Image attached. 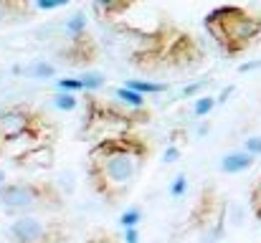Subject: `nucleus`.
I'll return each instance as SVG.
<instances>
[{"label":"nucleus","instance_id":"nucleus-26","mask_svg":"<svg viewBox=\"0 0 261 243\" xmlns=\"http://www.w3.org/2000/svg\"><path fill=\"white\" fill-rule=\"evenodd\" d=\"M182 190H185V175H177V177H175V185H173V195L180 198Z\"/></svg>","mask_w":261,"mask_h":243},{"label":"nucleus","instance_id":"nucleus-3","mask_svg":"<svg viewBox=\"0 0 261 243\" xmlns=\"http://www.w3.org/2000/svg\"><path fill=\"white\" fill-rule=\"evenodd\" d=\"M203 25L226 59L244 56L261 38V15L233 3L216 5L213 10H208Z\"/></svg>","mask_w":261,"mask_h":243},{"label":"nucleus","instance_id":"nucleus-14","mask_svg":"<svg viewBox=\"0 0 261 243\" xmlns=\"http://www.w3.org/2000/svg\"><path fill=\"white\" fill-rule=\"evenodd\" d=\"M127 86H132L140 94H163V91H168V84H155V81H127Z\"/></svg>","mask_w":261,"mask_h":243},{"label":"nucleus","instance_id":"nucleus-5","mask_svg":"<svg viewBox=\"0 0 261 243\" xmlns=\"http://www.w3.org/2000/svg\"><path fill=\"white\" fill-rule=\"evenodd\" d=\"M66 198L51 180H13L0 185V208L5 213L36 215L64 210Z\"/></svg>","mask_w":261,"mask_h":243},{"label":"nucleus","instance_id":"nucleus-21","mask_svg":"<svg viewBox=\"0 0 261 243\" xmlns=\"http://www.w3.org/2000/svg\"><path fill=\"white\" fill-rule=\"evenodd\" d=\"M84 243H122V241H119L117 233H96V236L87 238Z\"/></svg>","mask_w":261,"mask_h":243},{"label":"nucleus","instance_id":"nucleus-4","mask_svg":"<svg viewBox=\"0 0 261 243\" xmlns=\"http://www.w3.org/2000/svg\"><path fill=\"white\" fill-rule=\"evenodd\" d=\"M82 129L79 137H107V134H117V132H127L135 127H142L152 119V112L145 106H129L124 101H112V99H101L99 94L87 91L82 99Z\"/></svg>","mask_w":261,"mask_h":243},{"label":"nucleus","instance_id":"nucleus-12","mask_svg":"<svg viewBox=\"0 0 261 243\" xmlns=\"http://www.w3.org/2000/svg\"><path fill=\"white\" fill-rule=\"evenodd\" d=\"M31 10H33L31 0H0V13H5V15L23 18V15H31Z\"/></svg>","mask_w":261,"mask_h":243},{"label":"nucleus","instance_id":"nucleus-7","mask_svg":"<svg viewBox=\"0 0 261 243\" xmlns=\"http://www.w3.org/2000/svg\"><path fill=\"white\" fill-rule=\"evenodd\" d=\"M8 236L13 243H66L71 238V226L64 218L41 221L36 215H20Z\"/></svg>","mask_w":261,"mask_h":243},{"label":"nucleus","instance_id":"nucleus-20","mask_svg":"<svg viewBox=\"0 0 261 243\" xmlns=\"http://www.w3.org/2000/svg\"><path fill=\"white\" fill-rule=\"evenodd\" d=\"M82 81H84V89H87V91H94V89H99V86L104 84V76H101V74H87Z\"/></svg>","mask_w":261,"mask_h":243},{"label":"nucleus","instance_id":"nucleus-11","mask_svg":"<svg viewBox=\"0 0 261 243\" xmlns=\"http://www.w3.org/2000/svg\"><path fill=\"white\" fill-rule=\"evenodd\" d=\"M254 157H256V155H251V152H246V150H241V152H231V155L223 157L221 170L228 172V175H233V172H244V170H249V167L254 165Z\"/></svg>","mask_w":261,"mask_h":243},{"label":"nucleus","instance_id":"nucleus-15","mask_svg":"<svg viewBox=\"0 0 261 243\" xmlns=\"http://www.w3.org/2000/svg\"><path fill=\"white\" fill-rule=\"evenodd\" d=\"M249 208H251L254 218L261 223V177L254 182V187H251V193H249Z\"/></svg>","mask_w":261,"mask_h":243},{"label":"nucleus","instance_id":"nucleus-19","mask_svg":"<svg viewBox=\"0 0 261 243\" xmlns=\"http://www.w3.org/2000/svg\"><path fill=\"white\" fill-rule=\"evenodd\" d=\"M59 89L61 91H87L82 79H61L59 81Z\"/></svg>","mask_w":261,"mask_h":243},{"label":"nucleus","instance_id":"nucleus-24","mask_svg":"<svg viewBox=\"0 0 261 243\" xmlns=\"http://www.w3.org/2000/svg\"><path fill=\"white\" fill-rule=\"evenodd\" d=\"M244 150H246V152H251V155H261V137H251V140H246Z\"/></svg>","mask_w":261,"mask_h":243},{"label":"nucleus","instance_id":"nucleus-8","mask_svg":"<svg viewBox=\"0 0 261 243\" xmlns=\"http://www.w3.org/2000/svg\"><path fill=\"white\" fill-rule=\"evenodd\" d=\"M46 112L41 106H33L28 101H15V104H8L0 109V155H3V147L15 140L18 134H23L25 129H31Z\"/></svg>","mask_w":261,"mask_h":243},{"label":"nucleus","instance_id":"nucleus-9","mask_svg":"<svg viewBox=\"0 0 261 243\" xmlns=\"http://www.w3.org/2000/svg\"><path fill=\"white\" fill-rule=\"evenodd\" d=\"M101 56V48H99V41L84 31H76V33H69V41L59 48V59L66 64V66H74V69H91Z\"/></svg>","mask_w":261,"mask_h":243},{"label":"nucleus","instance_id":"nucleus-25","mask_svg":"<svg viewBox=\"0 0 261 243\" xmlns=\"http://www.w3.org/2000/svg\"><path fill=\"white\" fill-rule=\"evenodd\" d=\"M31 74H33V76H51V74H54V69H51L48 64H38V66H33V69H31Z\"/></svg>","mask_w":261,"mask_h":243},{"label":"nucleus","instance_id":"nucleus-6","mask_svg":"<svg viewBox=\"0 0 261 243\" xmlns=\"http://www.w3.org/2000/svg\"><path fill=\"white\" fill-rule=\"evenodd\" d=\"M226 200L221 198L216 185H203L198 190V198L185 218V231L198 233L203 238H221L223 226H226Z\"/></svg>","mask_w":261,"mask_h":243},{"label":"nucleus","instance_id":"nucleus-10","mask_svg":"<svg viewBox=\"0 0 261 243\" xmlns=\"http://www.w3.org/2000/svg\"><path fill=\"white\" fill-rule=\"evenodd\" d=\"M140 0H94V13L101 20H117L127 15Z\"/></svg>","mask_w":261,"mask_h":243},{"label":"nucleus","instance_id":"nucleus-2","mask_svg":"<svg viewBox=\"0 0 261 243\" xmlns=\"http://www.w3.org/2000/svg\"><path fill=\"white\" fill-rule=\"evenodd\" d=\"M132 36L129 66L147 76L185 74L205 64V48L195 33L175 20H158L152 28H124Z\"/></svg>","mask_w":261,"mask_h":243},{"label":"nucleus","instance_id":"nucleus-17","mask_svg":"<svg viewBox=\"0 0 261 243\" xmlns=\"http://www.w3.org/2000/svg\"><path fill=\"white\" fill-rule=\"evenodd\" d=\"M140 218H142V210L140 208H129L127 213H122V226L124 228H135L140 223Z\"/></svg>","mask_w":261,"mask_h":243},{"label":"nucleus","instance_id":"nucleus-23","mask_svg":"<svg viewBox=\"0 0 261 243\" xmlns=\"http://www.w3.org/2000/svg\"><path fill=\"white\" fill-rule=\"evenodd\" d=\"M66 3H71V0H36V8L38 10H54V8H61Z\"/></svg>","mask_w":261,"mask_h":243},{"label":"nucleus","instance_id":"nucleus-13","mask_svg":"<svg viewBox=\"0 0 261 243\" xmlns=\"http://www.w3.org/2000/svg\"><path fill=\"white\" fill-rule=\"evenodd\" d=\"M114 96H117L119 101L129 104V106H145V96H142L140 91H135L132 86H119V89L114 91Z\"/></svg>","mask_w":261,"mask_h":243},{"label":"nucleus","instance_id":"nucleus-16","mask_svg":"<svg viewBox=\"0 0 261 243\" xmlns=\"http://www.w3.org/2000/svg\"><path fill=\"white\" fill-rule=\"evenodd\" d=\"M54 101H56V106H59V109H66V112H69V109H76V104H79V99H76L71 91H61Z\"/></svg>","mask_w":261,"mask_h":243},{"label":"nucleus","instance_id":"nucleus-22","mask_svg":"<svg viewBox=\"0 0 261 243\" xmlns=\"http://www.w3.org/2000/svg\"><path fill=\"white\" fill-rule=\"evenodd\" d=\"M84 28H87V23H84V15H82V13H76V15L66 23V31H69V33H76V31H84Z\"/></svg>","mask_w":261,"mask_h":243},{"label":"nucleus","instance_id":"nucleus-27","mask_svg":"<svg viewBox=\"0 0 261 243\" xmlns=\"http://www.w3.org/2000/svg\"><path fill=\"white\" fill-rule=\"evenodd\" d=\"M127 243H137V231L135 228H127Z\"/></svg>","mask_w":261,"mask_h":243},{"label":"nucleus","instance_id":"nucleus-1","mask_svg":"<svg viewBox=\"0 0 261 243\" xmlns=\"http://www.w3.org/2000/svg\"><path fill=\"white\" fill-rule=\"evenodd\" d=\"M152 155V140L135 129L99 137L87 152V177L91 190L107 205H122L132 195Z\"/></svg>","mask_w":261,"mask_h":243},{"label":"nucleus","instance_id":"nucleus-18","mask_svg":"<svg viewBox=\"0 0 261 243\" xmlns=\"http://www.w3.org/2000/svg\"><path fill=\"white\" fill-rule=\"evenodd\" d=\"M213 104H216V99H213V96H200V99H198V104H195V117L208 114V112L213 109Z\"/></svg>","mask_w":261,"mask_h":243}]
</instances>
